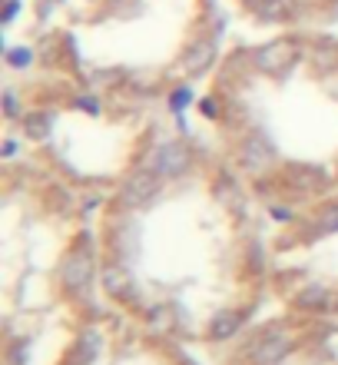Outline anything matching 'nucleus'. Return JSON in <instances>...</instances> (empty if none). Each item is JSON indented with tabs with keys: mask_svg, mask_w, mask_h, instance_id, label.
<instances>
[{
	"mask_svg": "<svg viewBox=\"0 0 338 365\" xmlns=\"http://www.w3.org/2000/svg\"><path fill=\"white\" fill-rule=\"evenodd\" d=\"M186 365H196V362H186Z\"/></svg>",
	"mask_w": 338,
	"mask_h": 365,
	"instance_id": "obj_26",
	"label": "nucleus"
},
{
	"mask_svg": "<svg viewBox=\"0 0 338 365\" xmlns=\"http://www.w3.org/2000/svg\"><path fill=\"white\" fill-rule=\"evenodd\" d=\"M93 276H97V266H93L90 250H73L67 259L60 262V286L73 299L87 296L90 286H93Z\"/></svg>",
	"mask_w": 338,
	"mask_h": 365,
	"instance_id": "obj_1",
	"label": "nucleus"
},
{
	"mask_svg": "<svg viewBox=\"0 0 338 365\" xmlns=\"http://www.w3.org/2000/svg\"><path fill=\"white\" fill-rule=\"evenodd\" d=\"M4 110H7V116H17V96H14V90L4 93Z\"/></svg>",
	"mask_w": 338,
	"mask_h": 365,
	"instance_id": "obj_20",
	"label": "nucleus"
},
{
	"mask_svg": "<svg viewBox=\"0 0 338 365\" xmlns=\"http://www.w3.org/2000/svg\"><path fill=\"white\" fill-rule=\"evenodd\" d=\"M103 289H107L113 299H133V279H130V272L123 269V266H107L103 269Z\"/></svg>",
	"mask_w": 338,
	"mask_h": 365,
	"instance_id": "obj_8",
	"label": "nucleus"
},
{
	"mask_svg": "<svg viewBox=\"0 0 338 365\" xmlns=\"http://www.w3.org/2000/svg\"><path fill=\"white\" fill-rule=\"evenodd\" d=\"M239 332V316L236 312H219V316H213V322H209V336L213 339H232Z\"/></svg>",
	"mask_w": 338,
	"mask_h": 365,
	"instance_id": "obj_11",
	"label": "nucleus"
},
{
	"mask_svg": "<svg viewBox=\"0 0 338 365\" xmlns=\"http://www.w3.org/2000/svg\"><path fill=\"white\" fill-rule=\"evenodd\" d=\"M213 60H216V40H196L193 47L186 50L183 70L189 77H199V73H206L213 67Z\"/></svg>",
	"mask_w": 338,
	"mask_h": 365,
	"instance_id": "obj_6",
	"label": "nucleus"
},
{
	"mask_svg": "<svg viewBox=\"0 0 338 365\" xmlns=\"http://www.w3.org/2000/svg\"><path fill=\"white\" fill-rule=\"evenodd\" d=\"M7 63H10V67H27V63H30V50L27 47L7 50Z\"/></svg>",
	"mask_w": 338,
	"mask_h": 365,
	"instance_id": "obj_19",
	"label": "nucleus"
},
{
	"mask_svg": "<svg viewBox=\"0 0 338 365\" xmlns=\"http://www.w3.org/2000/svg\"><path fill=\"white\" fill-rule=\"evenodd\" d=\"M186 166H189V150L183 143H159L149 156V170L166 180H173V176H183Z\"/></svg>",
	"mask_w": 338,
	"mask_h": 365,
	"instance_id": "obj_4",
	"label": "nucleus"
},
{
	"mask_svg": "<svg viewBox=\"0 0 338 365\" xmlns=\"http://www.w3.org/2000/svg\"><path fill=\"white\" fill-rule=\"evenodd\" d=\"M77 106H83L87 113H97V110H100V103H97V100H93V96H80V100H77Z\"/></svg>",
	"mask_w": 338,
	"mask_h": 365,
	"instance_id": "obj_21",
	"label": "nucleus"
},
{
	"mask_svg": "<svg viewBox=\"0 0 338 365\" xmlns=\"http://www.w3.org/2000/svg\"><path fill=\"white\" fill-rule=\"evenodd\" d=\"M315 67L335 70V67H338V50H335V47H322V50H315Z\"/></svg>",
	"mask_w": 338,
	"mask_h": 365,
	"instance_id": "obj_16",
	"label": "nucleus"
},
{
	"mask_svg": "<svg viewBox=\"0 0 338 365\" xmlns=\"http://www.w3.org/2000/svg\"><path fill=\"white\" fill-rule=\"evenodd\" d=\"M245 4H259V0H245Z\"/></svg>",
	"mask_w": 338,
	"mask_h": 365,
	"instance_id": "obj_25",
	"label": "nucleus"
},
{
	"mask_svg": "<svg viewBox=\"0 0 338 365\" xmlns=\"http://www.w3.org/2000/svg\"><path fill=\"white\" fill-rule=\"evenodd\" d=\"M17 153V143H14V140H7V146H4V156H14Z\"/></svg>",
	"mask_w": 338,
	"mask_h": 365,
	"instance_id": "obj_23",
	"label": "nucleus"
},
{
	"mask_svg": "<svg viewBox=\"0 0 338 365\" xmlns=\"http://www.w3.org/2000/svg\"><path fill=\"white\" fill-rule=\"evenodd\" d=\"M146 322H149V329L153 332H169V329L176 326V316L169 306H153L149 312H146Z\"/></svg>",
	"mask_w": 338,
	"mask_h": 365,
	"instance_id": "obj_13",
	"label": "nucleus"
},
{
	"mask_svg": "<svg viewBox=\"0 0 338 365\" xmlns=\"http://www.w3.org/2000/svg\"><path fill=\"white\" fill-rule=\"evenodd\" d=\"M189 100H193V90L179 87V90H173V100H169V103H173L176 113H183V106H189Z\"/></svg>",
	"mask_w": 338,
	"mask_h": 365,
	"instance_id": "obj_17",
	"label": "nucleus"
},
{
	"mask_svg": "<svg viewBox=\"0 0 338 365\" xmlns=\"http://www.w3.org/2000/svg\"><path fill=\"white\" fill-rule=\"evenodd\" d=\"M203 113H216V100H206V103H203Z\"/></svg>",
	"mask_w": 338,
	"mask_h": 365,
	"instance_id": "obj_24",
	"label": "nucleus"
},
{
	"mask_svg": "<svg viewBox=\"0 0 338 365\" xmlns=\"http://www.w3.org/2000/svg\"><path fill=\"white\" fill-rule=\"evenodd\" d=\"M14 17H17V0H7V14H4V20L10 24Z\"/></svg>",
	"mask_w": 338,
	"mask_h": 365,
	"instance_id": "obj_22",
	"label": "nucleus"
},
{
	"mask_svg": "<svg viewBox=\"0 0 338 365\" xmlns=\"http://www.w3.org/2000/svg\"><path fill=\"white\" fill-rule=\"evenodd\" d=\"M249 356L255 365H279L289 356V336L285 332H265V336L249 349Z\"/></svg>",
	"mask_w": 338,
	"mask_h": 365,
	"instance_id": "obj_5",
	"label": "nucleus"
},
{
	"mask_svg": "<svg viewBox=\"0 0 338 365\" xmlns=\"http://www.w3.org/2000/svg\"><path fill=\"white\" fill-rule=\"evenodd\" d=\"M213 192H216V200L223 202V206H229V210H239V206H242V190H239V180H232L229 173H223V176H219V180H216Z\"/></svg>",
	"mask_w": 338,
	"mask_h": 365,
	"instance_id": "obj_10",
	"label": "nucleus"
},
{
	"mask_svg": "<svg viewBox=\"0 0 338 365\" xmlns=\"http://www.w3.org/2000/svg\"><path fill=\"white\" fill-rule=\"evenodd\" d=\"M319 302H325V289L322 286H309L305 292H299V306L302 309H319Z\"/></svg>",
	"mask_w": 338,
	"mask_h": 365,
	"instance_id": "obj_15",
	"label": "nucleus"
},
{
	"mask_svg": "<svg viewBox=\"0 0 338 365\" xmlns=\"http://www.w3.org/2000/svg\"><path fill=\"white\" fill-rule=\"evenodd\" d=\"M272 156H275V150L269 146V140L262 133H252L245 143H242V160L252 166V170H265V166L272 163Z\"/></svg>",
	"mask_w": 338,
	"mask_h": 365,
	"instance_id": "obj_7",
	"label": "nucleus"
},
{
	"mask_svg": "<svg viewBox=\"0 0 338 365\" xmlns=\"http://www.w3.org/2000/svg\"><path fill=\"white\" fill-rule=\"evenodd\" d=\"M156 192H159V173H153L149 166L146 170H133V173L123 180L120 186V202L130 206V210H143L149 202L156 200Z\"/></svg>",
	"mask_w": 338,
	"mask_h": 365,
	"instance_id": "obj_2",
	"label": "nucleus"
},
{
	"mask_svg": "<svg viewBox=\"0 0 338 365\" xmlns=\"http://www.w3.org/2000/svg\"><path fill=\"white\" fill-rule=\"evenodd\" d=\"M295 60H299L295 40H275V43H265L262 50H255V67L269 77H282L285 70L295 67Z\"/></svg>",
	"mask_w": 338,
	"mask_h": 365,
	"instance_id": "obj_3",
	"label": "nucleus"
},
{
	"mask_svg": "<svg viewBox=\"0 0 338 365\" xmlns=\"http://www.w3.org/2000/svg\"><path fill=\"white\" fill-rule=\"evenodd\" d=\"M100 349H103V339H100L97 329H83L77 339V365H90V362H97L100 359Z\"/></svg>",
	"mask_w": 338,
	"mask_h": 365,
	"instance_id": "obj_9",
	"label": "nucleus"
},
{
	"mask_svg": "<svg viewBox=\"0 0 338 365\" xmlns=\"http://www.w3.org/2000/svg\"><path fill=\"white\" fill-rule=\"evenodd\" d=\"M50 126H53V120H50L47 113H27L23 116V133H27L30 140H47Z\"/></svg>",
	"mask_w": 338,
	"mask_h": 365,
	"instance_id": "obj_12",
	"label": "nucleus"
},
{
	"mask_svg": "<svg viewBox=\"0 0 338 365\" xmlns=\"http://www.w3.org/2000/svg\"><path fill=\"white\" fill-rule=\"evenodd\" d=\"M255 10H259V20H269V24H275V20H285V14H289V4H285V0H259V4H255Z\"/></svg>",
	"mask_w": 338,
	"mask_h": 365,
	"instance_id": "obj_14",
	"label": "nucleus"
},
{
	"mask_svg": "<svg viewBox=\"0 0 338 365\" xmlns=\"http://www.w3.org/2000/svg\"><path fill=\"white\" fill-rule=\"evenodd\" d=\"M319 226L325 232H338V206H332V210H325L319 216Z\"/></svg>",
	"mask_w": 338,
	"mask_h": 365,
	"instance_id": "obj_18",
	"label": "nucleus"
}]
</instances>
